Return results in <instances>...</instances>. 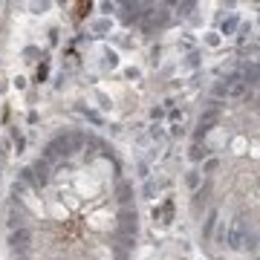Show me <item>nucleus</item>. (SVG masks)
<instances>
[{"instance_id":"1","label":"nucleus","mask_w":260,"mask_h":260,"mask_svg":"<svg viewBox=\"0 0 260 260\" xmlns=\"http://www.w3.org/2000/svg\"><path fill=\"white\" fill-rule=\"evenodd\" d=\"M229 243H232L234 249H240L243 243H249V232H246V220L237 217L232 223V232H229Z\"/></svg>"}]
</instances>
